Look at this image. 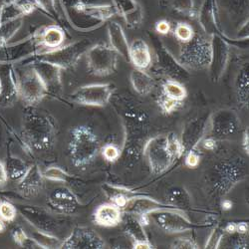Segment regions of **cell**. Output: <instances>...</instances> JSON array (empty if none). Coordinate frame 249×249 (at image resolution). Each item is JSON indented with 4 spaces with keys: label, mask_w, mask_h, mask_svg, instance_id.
Instances as JSON below:
<instances>
[{
    "label": "cell",
    "mask_w": 249,
    "mask_h": 249,
    "mask_svg": "<svg viewBox=\"0 0 249 249\" xmlns=\"http://www.w3.org/2000/svg\"><path fill=\"white\" fill-rule=\"evenodd\" d=\"M115 104L127 132V142L124 155L126 156V159L131 158L138 160L144 146L142 141L148 134L149 117L146 111L129 97L122 96Z\"/></svg>",
    "instance_id": "cell-1"
},
{
    "label": "cell",
    "mask_w": 249,
    "mask_h": 249,
    "mask_svg": "<svg viewBox=\"0 0 249 249\" xmlns=\"http://www.w3.org/2000/svg\"><path fill=\"white\" fill-rule=\"evenodd\" d=\"M142 152L154 175H160L168 171L183 155L180 140L174 133L150 139L144 143Z\"/></svg>",
    "instance_id": "cell-2"
},
{
    "label": "cell",
    "mask_w": 249,
    "mask_h": 249,
    "mask_svg": "<svg viewBox=\"0 0 249 249\" xmlns=\"http://www.w3.org/2000/svg\"><path fill=\"white\" fill-rule=\"evenodd\" d=\"M247 167L240 158L224 160L215 163L206 175V181L215 196H224L245 178Z\"/></svg>",
    "instance_id": "cell-3"
},
{
    "label": "cell",
    "mask_w": 249,
    "mask_h": 249,
    "mask_svg": "<svg viewBox=\"0 0 249 249\" xmlns=\"http://www.w3.org/2000/svg\"><path fill=\"white\" fill-rule=\"evenodd\" d=\"M24 135L30 146L37 151H45L53 146L55 127L49 117L29 106L23 120Z\"/></svg>",
    "instance_id": "cell-4"
},
{
    "label": "cell",
    "mask_w": 249,
    "mask_h": 249,
    "mask_svg": "<svg viewBox=\"0 0 249 249\" xmlns=\"http://www.w3.org/2000/svg\"><path fill=\"white\" fill-rule=\"evenodd\" d=\"M100 142L94 131L87 126L75 127L70 133L68 143L69 158L73 165L83 168L98 156Z\"/></svg>",
    "instance_id": "cell-5"
},
{
    "label": "cell",
    "mask_w": 249,
    "mask_h": 249,
    "mask_svg": "<svg viewBox=\"0 0 249 249\" xmlns=\"http://www.w3.org/2000/svg\"><path fill=\"white\" fill-rule=\"evenodd\" d=\"M65 11L72 25L82 30L97 28L118 14L111 3L77 5L65 8Z\"/></svg>",
    "instance_id": "cell-6"
},
{
    "label": "cell",
    "mask_w": 249,
    "mask_h": 249,
    "mask_svg": "<svg viewBox=\"0 0 249 249\" xmlns=\"http://www.w3.org/2000/svg\"><path fill=\"white\" fill-rule=\"evenodd\" d=\"M178 60L188 70L207 69L211 61V40L196 32L189 42L180 45Z\"/></svg>",
    "instance_id": "cell-7"
},
{
    "label": "cell",
    "mask_w": 249,
    "mask_h": 249,
    "mask_svg": "<svg viewBox=\"0 0 249 249\" xmlns=\"http://www.w3.org/2000/svg\"><path fill=\"white\" fill-rule=\"evenodd\" d=\"M156 55V65L160 74L167 76L169 80L183 83L191 78L190 71L184 68L178 60L163 45L160 39L155 35L150 36Z\"/></svg>",
    "instance_id": "cell-8"
},
{
    "label": "cell",
    "mask_w": 249,
    "mask_h": 249,
    "mask_svg": "<svg viewBox=\"0 0 249 249\" xmlns=\"http://www.w3.org/2000/svg\"><path fill=\"white\" fill-rule=\"evenodd\" d=\"M118 53L106 44L91 46L86 52L87 67L91 74L105 77L114 74L118 67Z\"/></svg>",
    "instance_id": "cell-9"
},
{
    "label": "cell",
    "mask_w": 249,
    "mask_h": 249,
    "mask_svg": "<svg viewBox=\"0 0 249 249\" xmlns=\"http://www.w3.org/2000/svg\"><path fill=\"white\" fill-rule=\"evenodd\" d=\"M90 47V41L88 39H82L66 46L47 51L38 59L50 62L61 69H69L77 64L82 55L86 54Z\"/></svg>",
    "instance_id": "cell-10"
},
{
    "label": "cell",
    "mask_w": 249,
    "mask_h": 249,
    "mask_svg": "<svg viewBox=\"0 0 249 249\" xmlns=\"http://www.w3.org/2000/svg\"><path fill=\"white\" fill-rule=\"evenodd\" d=\"M148 215L161 231L168 233L185 232L198 227L184 215L183 212L178 210L163 209L153 212Z\"/></svg>",
    "instance_id": "cell-11"
},
{
    "label": "cell",
    "mask_w": 249,
    "mask_h": 249,
    "mask_svg": "<svg viewBox=\"0 0 249 249\" xmlns=\"http://www.w3.org/2000/svg\"><path fill=\"white\" fill-rule=\"evenodd\" d=\"M231 46L224 36L214 34L211 36V61L209 65L210 78L217 83L223 76L230 62Z\"/></svg>",
    "instance_id": "cell-12"
},
{
    "label": "cell",
    "mask_w": 249,
    "mask_h": 249,
    "mask_svg": "<svg viewBox=\"0 0 249 249\" xmlns=\"http://www.w3.org/2000/svg\"><path fill=\"white\" fill-rule=\"evenodd\" d=\"M114 87L111 84H92L78 88L71 94L73 102L85 106L104 107L111 101Z\"/></svg>",
    "instance_id": "cell-13"
},
{
    "label": "cell",
    "mask_w": 249,
    "mask_h": 249,
    "mask_svg": "<svg viewBox=\"0 0 249 249\" xmlns=\"http://www.w3.org/2000/svg\"><path fill=\"white\" fill-rule=\"evenodd\" d=\"M240 121L237 113L230 108L214 111L209 117L207 128L213 137L225 138L235 134L239 128Z\"/></svg>",
    "instance_id": "cell-14"
},
{
    "label": "cell",
    "mask_w": 249,
    "mask_h": 249,
    "mask_svg": "<svg viewBox=\"0 0 249 249\" xmlns=\"http://www.w3.org/2000/svg\"><path fill=\"white\" fill-rule=\"evenodd\" d=\"M19 97L29 106H34L47 95L48 91L33 68L26 70L18 80Z\"/></svg>",
    "instance_id": "cell-15"
},
{
    "label": "cell",
    "mask_w": 249,
    "mask_h": 249,
    "mask_svg": "<svg viewBox=\"0 0 249 249\" xmlns=\"http://www.w3.org/2000/svg\"><path fill=\"white\" fill-rule=\"evenodd\" d=\"M61 248L66 249H101L105 247L104 240L92 230L87 227H77L61 243Z\"/></svg>",
    "instance_id": "cell-16"
},
{
    "label": "cell",
    "mask_w": 249,
    "mask_h": 249,
    "mask_svg": "<svg viewBox=\"0 0 249 249\" xmlns=\"http://www.w3.org/2000/svg\"><path fill=\"white\" fill-rule=\"evenodd\" d=\"M209 118L196 117L184 124L181 133L180 142L183 150V155L196 150L207 130Z\"/></svg>",
    "instance_id": "cell-17"
},
{
    "label": "cell",
    "mask_w": 249,
    "mask_h": 249,
    "mask_svg": "<svg viewBox=\"0 0 249 249\" xmlns=\"http://www.w3.org/2000/svg\"><path fill=\"white\" fill-rule=\"evenodd\" d=\"M21 212L23 216L39 231L51 235L60 232L58 231L61 226V222L46 211L36 206H26L25 209L21 210Z\"/></svg>",
    "instance_id": "cell-18"
},
{
    "label": "cell",
    "mask_w": 249,
    "mask_h": 249,
    "mask_svg": "<svg viewBox=\"0 0 249 249\" xmlns=\"http://www.w3.org/2000/svg\"><path fill=\"white\" fill-rule=\"evenodd\" d=\"M202 30L209 35L224 36L219 25V9L217 0H203L196 14Z\"/></svg>",
    "instance_id": "cell-19"
},
{
    "label": "cell",
    "mask_w": 249,
    "mask_h": 249,
    "mask_svg": "<svg viewBox=\"0 0 249 249\" xmlns=\"http://www.w3.org/2000/svg\"><path fill=\"white\" fill-rule=\"evenodd\" d=\"M19 97L18 80L10 65L0 66V105H12Z\"/></svg>",
    "instance_id": "cell-20"
},
{
    "label": "cell",
    "mask_w": 249,
    "mask_h": 249,
    "mask_svg": "<svg viewBox=\"0 0 249 249\" xmlns=\"http://www.w3.org/2000/svg\"><path fill=\"white\" fill-rule=\"evenodd\" d=\"M32 68L38 74L41 81L43 82L48 93H58L62 88L61 68L50 63V62L37 59Z\"/></svg>",
    "instance_id": "cell-21"
},
{
    "label": "cell",
    "mask_w": 249,
    "mask_h": 249,
    "mask_svg": "<svg viewBox=\"0 0 249 249\" xmlns=\"http://www.w3.org/2000/svg\"><path fill=\"white\" fill-rule=\"evenodd\" d=\"M48 204L60 213L71 214L75 213L79 205L75 195L65 186L57 188L48 196Z\"/></svg>",
    "instance_id": "cell-22"
},
{
    "label": "cell",
    "mask_w": 249,
    "mask_h": 249,
    "mask_svg": "<svg viewBox=\"0 0 249 249\" xmlns=\"http://www.w3.org/2000/svg\"><path fill=\"white\" fill-rule=\"evenodd\" d=\"M117 13L131 28H137L143 20V10L137 0H112Z\"/></svg>",
    "instance_id": "cell-23"
},
{
    "label": "cell",
    "mask_w": 249,
    "mask_h": 249,
    "mask_svg": "<svg viewBox=\"0 0 249 249\" xmlns=\"http://www.w3.org/2000/svg\"><path fill=\"white\" fill-rule=\"evenodd\" d=\"M163 209H170V210H176L173 206L160 202L156 199L147 197V196H134L132 197L127 205L124 206V212L128 213H132L134 215L142 216V215H148L149 213L163 210Z\"/></svg>",
    "instance_id": "cell-24"
},
{
    "label": "cell",
    "mask_w": 249,
    "mask_h": 249,
    "mask_svg": "<svg viewBox=\"0 0 249 249\" xmlns=\"http://www.w3.org/2000/svg\"><path fill=\"white\" fill-rule=\"evenodd\" d=\"M130 62L136 69L147 70L153 64L151 48L143 39H135L130 44Z\"/></svg>",
    "instance_id": "cell-25"
},
{
    "label": "cell",
    "mask_w": 249,
    "mask_h": 249,
    "mask_svg": "<svg viewBox=\"0 0 249 249\" xmlns=\"http://www.w3.org/2000/svg\"><path fill=\"white\" fill-rule=\"evenodd\" d=\"M44 177L37 165L28 168L26 174L20 179L18 189L25 196H34L43 189Z\"/></svg>",
    "instance_id": "cell-26"
},
{
    "label": "cell",
    "mask_w": 249,
    "mask_h": 249,
    "mask_svg": "<svg viewBox=\"0 0 249 249\" xmlns=\"http://www.w3.org/2000/svg\"><path fill=\"white\" fill-rule=\"evenodd\" d=\"M108 35L110 40V46L118 53L119 56L130 62V44L122 25L115 21L110 22L108 25Z\"/></svg>",
    "instance_id": "cell-27"
},
{
    "label": "cell",
    "mask_w": 249,
    "mask_h": 249,
    "mask_svg": "<svg viewBox=\"0 0 249 249\" xmlns=\"http://www.w3.org/2000/svg\"><path fill=\"white\" fill-rule=\"evenodd\" d=\"M37 41L41 47L48 49V51L57 49L65 41V32L58 25H50L35 34Z\"/></svg>",
    "instance_id": "cell-28"
},
{
    "label": "cell",
    "mask_w": 249,
    "mask_h": 249,
    "mask_svg": "<svg viewBox=\"0 0 249 249\" xmlns=\"http://www.w3.org/2000/svg\"><path fill=\"white\" fill-rule=\"evenodd\" d=\"M123 213L120 207L113 203L100 205L94 214V220L98 225L114 227L122 222Z\"/></svg>",
    "instance_id": "cell-29"
},
{
    "label": "cell",
    "mask_w": 249,
    "mask_h": 249,
    "mask_svg": "<svg viewBox=\"0 0 249 249\" xmlns=\"http://www.w3.org/2000/svg\"><path fill=\"white\" fill-rule=\"evenodd\" d=\"M130 80L133 89L140 96H147L154 90L155 81L144 70L135 68L131 72Z\"/></svg>",
    "instance_id": "cell-30"
},
{
    "label": "cell",
    "mask_w": 249,
    "mask_h": 249,
    "mask_svg": "<svg viewBox=\"0 0 249 249\" xmlns=\"http://www.w3.org/2000/svg\"><path fill=\"white\" fill-rule=\"evenodd\" d=\"M122 221L124 231L126 232L135 242L149 241L148 235L146 231H144L143 225L141 223L137 215L126 213V214L122 217Z\"/></svg>",
    "instance_id": "cell-31"
},
{
    "label": "cell",
    "mask_w": 249,
    "mask_h": 249,
    "mask_svg": "<svg viewBox=\"0 0 249 249\" xmlns=\"http://www.w3.org/2000/svg\"><path fill=\"white\" fill-rule=\"evenodd\" d=\"M164 200L165 203L180 212H184L192 207V197L190 194L179 186H175L169 190L164 196Z\"/></svg>",
    "instance_id": "cell-32"
},
{
    "label": "cell",
    "mask_w": 249,
    "mask_h": 249,
    "mask_svg": "<svg viewBox=\"0 0 249 249\" xmlns=\"http://www.w3.org/2000/svg\"><path fill=\"white\" fill-rule=\"evenodd\" d=\"M235 92L237 102L242 107L248 106L249 99V72L248 64H244L239 70L235 81Z\"/></svg>",
    "instance_id": "cell-33"
},
{
    "label": "cell",
    "mask_w": 249,
    "mask_h": 249,
    "mask_svg": "<svg viewBox=\"0 0 249 249\" xmlns=\"http://www.w3.org/2000/svg\"><path fill=\"white\" fill-rule=\"evenodd\" d=\"M160 94L169 100L176 101L181 104L186 96H188V92H186V89L181 83L174 80H167L163 83Z\"/></svg>",
    "instance_id": "cell-34"
},
{
    "label": "cell",
    "mask_w": 249,
    "mask_h": 249,
    "mask_svg": "<svg viewBox=\"0 0 249 249\" xmlns=\"http://www.w3.org/2000/svg\"><path fill=\"white\" fill-rule=\"evenodd\" d=\"M23 17H17L0 23V45H4L22 26Z\"/></svg>",
    "instance_id": "cell-35"
},
{
    "label": "cell",
    "mask_w": 249,
    "mask_h": 249,
    "mask_svg": "<svg viewBox=\"0 0 249 249\" xmlns=\"http://www.w3.org/2000/svg\"><path fill=\"white\" fill-rule=\"evenodd\" d=\"M170 3L176 12L188 18H195L197 14L194 0H171Z\"/></svg>",
    "instance_id": "cell-36"
},
{
    "label": "cell",
    "mask_w": 249,
    "mask_h": 249,
    "mask_svg": "<svg viewBox=\"0 0 249 249\" xmlns=\"http://www.w3.org/2000/svg\"><path fill=\"white\" fill-rule=\"evenodd\" d=\"M5 169L8 178L12 179H21L28 170L25 162L19 159H10L7 160V167Z\"/></svg>",
    "instance_id": "cell-37"
},
{
    "label": "cell",
    "mask_w": 249,
    "mask_h": 249,
    "mask_svg": "<svg viewBox=\"0 0 249 249\" xmlns=\"http://www.w3.org/2000/svg\"><path fill=\"white\" fill-rule=\"evenodd\" d=\"M196 31L192 25L185 22H178L174 28V35L179 42L186 43L194 37Z\"/></svg>",
    "instance_id": "cell-38"
},
{
    "label": "cell",
    "mask_w": 249,
    "mask_h": 249,
    "mask_svg": "<svg viewBox=\"0 0 249 249\" xmlns=\"http://www.w3.org/2000/svg\"><path fill=\"white\" fill-rule=\"evenodd\" d=\"M113 190H114L113 193L112 192H107V193L110 194V200L112 201V203L115 204L116 206L120 207V209H124V206L127 205L129 200L132 197H134V196H129L130 192L126 189L115 188Z\"/></svg>",
    "instance_id": "cell-39"
},
{
    "label": "cell",
    "mask_w": 249,
    "mask_h": 249,
    "mask_svg": "<svg viewBox=\"0 0 249 249\" xmlns=\"http://www.w3.org/2000/svg\"><path fill=\"white\" fill-rule=\"evenodd\" d=\"M34 1L37 8L41 9L44 13H46L51 18H54L55 20L59 19V12L57 9L58 0H34Z\"/></svg>",
    "instance_id": "cell-40"
},
{
    "label": "cell",
    "mask_w": 249,
    "mask_h": 249,
    "mask_svg": "<svg viewBox=\"0 0 249 249\" xmlns=\"http://www.w3.org/2000/svg\"><path fill=\"white\" fill-rule=\"evenodd\" d=\"M158 105L160 108V110L162 111V113L170 115V114L176 112L181 106V103L169 100L160 94L158 98Z\"/></svg>",
    "instance_id": "cell-41"
},
{
    "label": "cell",
    "mask_w": 249,
    "mask_h": 249,
    "mask_svg": "<svg viewBox=\"0 0 249 249\" xmlns=\"http://www.w3.org/2000/svg\"><path fill=\"white\" fill-rule=\"evenodd\" d=\"M225 234L226 233L224 231V227L216 226L213 230V231L211 233L209 239H207L205 248H218Z\"/></svg>",
    "instance_id": "cell-42"
},
{
    "label": "cell",
    "mask_w": 249,
    "mask_h": 249,
    "mask_svg": "<svg viewBox=\"0 0 249 249\" xmlns=\"http://www.w3.org/2000/svg\"><path fill=\"white\" fill-rule=\"evenodd\" d=\"M224 4L231 12L240 14L248 8V0H224Z\"/></svg>",
    "instance_id": "cell-43"
},
{
    "label": "cell",
    "mask_w": 249,
    "mask_h": 249,
    "mask_svg": "<svg viewBox=\"0 0 249 249\" xmlns=\"http://www.w3.org/2000/svg\"><path fill=\"white\" fill-rule=\"evenodd\" d=\"M43 177L54 181H66L68 178V175L59 168L52 167L46 170L43 174Z\"/></svg>",
    "instance_id": "cell-44"
},
{
    "label": "cell",
    "mask_w": 249,
    "mask_h": 249,
    "mask_svg": "<svg viewBox=\"0 0 249 249\" xmlns=\"http://www.w3.org/2000/svg\"><path fill=\"white\" fill-rule=\"evenodd\" d=\"M228 235L230 238L227 239V246L232 248H248V240L244 237V234L234 232Z\"/></svg>",
    "instance_id": "cell-45"
},
{
    "label": "cell",
    "mask_w": 249,
    "mask_h": 249,
    "mask_svg": "<svg viewBox=\"0 0 249 249\" xmlns=\"http://www.w3.org/2000/svg\"><path fill=\"white\" fill-rule=\"evenodd\" d=\"M103 157L105 160H107L108 161H116L121 158V151L118 147L114 146V144H107V146L104 147L103 149Z\"/></svg>",
    "instance_id": "cell-46"
},
{
    "label": "cell",
    "mask_w": 249,
    "mask_h": 249,
    "mask_svg": "<svg viewBox=\"0 0 249 249\" xmlns=\"http://www.w3.org/2000/svg\"><path fill=\"white\" fill-rule=\"evenodd\" d=\"M171 248L175 249H196L198 245L192 238H177L172 244Z\"/></svg>",
    "instance_id": "cell-47"
},
{
    "label": "cell",
    "mask_w": 249,
    "mask_h": 249,
    "mask_svg": "<svg viewBox=\"0 0 249 249\" xmlns=\"http://www.w3.org/2000/svg\"><path fill=\"white\" fill-rule=\"evenodd\" d=\"M16 215L15 207L9 202H2L0 204V217L4 220H12Z\"/></svg>",
    "instance_id": "cell-48"
},
{
    "label": "cell",
    "mask_w": 249,
    "mask_h": 249,
    "mask_svg": "<svg viewBox=\"0 0 249 249\" xmlns=\"http://www.w3.org/2000/svg\"><path fill=\"white\" fill-rule=\"evenodd\" d=\"M200 162V157L196 151H191L185 154V164L191 169H196Z\"/></svg>",
    "instance_id": "cell-49"
},
{
    "label": "cell",
    "mask_w": 249,
    "mask_h": 249,
    "mask_svg": "<svg viewBox=\"0 0 249 249\" xmlns=\"http://www.w3.org/2000/svg\"><path fill=\"white\" fill-rule=\"evenodd\" d=\"M171 29H172V26L168 20H160V21H158L156 23V31L159 34L165 35V34L170 33Z\"/></svg>",
    "instance_id": "cell-50"
},
{
    "label": "cell",
    "mask_w": 249,
    "mask_h": 249,
    "mask_svg": "<svg viewBox=\"0 0 249 249\" xmlns=\"http://www.w3.org/2000/svg\"><path fill=\"white\" fill-rule=\"evenodd\" d=\"M202 146L205 150L209 151H213L216 148V142L213 138H207L203 140L202 142Z\"/></svg>",
    "instance_id": "cell-51"
},
{
    "label": "cell",
    "mask_w": 249,
    "mask_h": 249,
    "mask_svg": "<svg viewBox=\"0 0 249 249\" xmlns=\"http://www.w3.org/2000/svg\"><path fill=\"white\" fill-rule=\"evenodd\" d=\"M7 178H8V176H7L6 169L3 165V163L0 161V186H2L6 183Z\"/></svg>",
    "instance_id": "cell-52"
},
{
    "label": "cell",
    "mask_w": 249,
    "mask_h": 249,
    "mask_svg": "<svg viewBox=\"0 0 249 249\" xmlns=\"http://www.w3.org/2000/svg\"><path fill=\"white\" fill-rule=\"evenodd\" d=\"M133 248H135V249H151L154 247L150 243V241H142V242H135L133 245Z\"/></svg>",
    "instance_id": "cell-53"
},
{
    "label": "cell",
    "mask_w": 249,
    "mask_h": 249,
    "mask_svg": "<svg viewBox=\"0 0 249 249\" xmlns=\"http://www.w3.org/2000/svg\"><path fill=\"white\" fill-rule=\"evenodd\" d=\"M248 231V224L245 222L236 223V232L239 234H245Z\"/></svg>",
    "instance_id": "cell-54"
},
{
    "label": "cell",
    "mask_w": 249,
    "mask_h": 249,
    "mask_svg": "<svg viewBox=\"0 0 249 249\" xmlns=\"http://www.w3.org/2000/svg\"><path fill=\"white\" fill-rule=\"evenodd\" d=\"M224 231L226 234H231V233L236 232V223H234V222L227 223L224 227Z\"/></svg>",
    "instance_id": "cell-55"
},
{
    "label": "cell",
    "mask_w": 249,
    "mask_h": 249,
    "mask_svg": "<svg viewBox=\"0 0 249 249\" xmlns=\"http://www.w3.org/2000/svg\"><path fill=\"white\" fill-rule=\"evenodd\" d=\"M221 206H222V209L224 211H228V210H231V207H232V202L231 200H228V199H224L221 202Z\"/></svg>",
    "instance_id": "cell-56"
},
{
    "label": "cell",
    "mask_w": 249,
    "mask_h": 249,
    "mask_svg": "<svg viewBox=\"0 0 249 249\" xmlns=\"http://www.w3.org/2000/svg\"><path fill=\"white\" fill-rule=\"evenodd\" d=\"M17 0H0V10H1L3 7H5L6 5L14 3Z\"/></svg>",
    "instance_id": "cell-57"
},
{
    "label": "cell",
    "mask_w": 249,
    "mask_h": 249,
    "mask_svg": "<svg viewBox=\"0 0 249 249\" xmlns=\"http://www.w3.org/2000/svg\"><path fill=\"white\" fill-rule=\"evenodd\" d=\"M243 147L246 153L248 154V132H245L244 137H243Z\"/></svg>",
    "instance_id": "cell-58"
},
{
    "label": "cell",
    "mask_w": 249,
    "mask_h": 249,
    "mask_svg": "<svg viewBox=\"0 0 249 249\" xmlns=\"http://www.w3.org/2000/svg\"><path fill=\"white\" fill-rule=\"evenodd\" d=\"M3 228H4V224H3L2 220H0V231H2Z\"/></svg>",
    "instance_id": "cell-59"
},
{
    "label": "cell",
    "mask_w": 249,
    "mask_h": 249,
    "mask_svg": "<svg viewBox=\"0 0 249 249\" xmlns=\"http://www.w3.org/2000/svg\"><path fill=\"white\" fill-rule=\"evenodd\" d=\"M161 1H163V2H168V3H169V2L171 1V0H161Z\"/></svg>",
    "instance_id": "cell-60"
}]
</instances>
